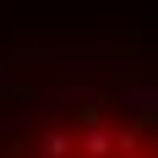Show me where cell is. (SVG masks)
I'll list each match as a JSON object with an SVG mask.
<instances>
[{
  "label": "cell",
  "instance_id": "1",
  "mask_svg": "<svg viewBox=\"0 0 158 158\" xmlns=\"http://www.w3.org/2000/svg\"><path fill=\"white\" fill-rule=\"evenodd\" d=\"M0 158H158V82L120 77L0 104Z\"/></svg>",
  "mask_w": 158,
  "mask_h": 158
}]
</instances>
